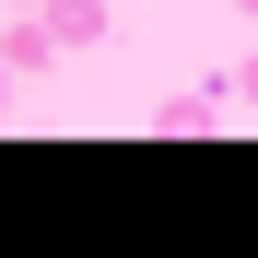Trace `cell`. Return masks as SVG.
Returning a JSON list of instances; mask_svg holds the SVG:
<instances>
[{"label":"cell","instance_id":"1","mask_svg":"<svg viewBox=\"0 0 258 258\" xmlns=\"http://www.w3.org/2000/svg\"><path fill=\"white\" fill-rule=\"evenodd\" d=\"M153 129H164V141H211V129H223V94H164Z\"/></svg>","mask_w":258,"mask_h":258},{"label":"cell","instance_id":"2","mask_svg":"<svg viewBox=\"0 0 258 258\" xmlns=\"http://www.w3.org/2000/svg\"><path fill=\"white\" fill-rule=\"evenodd\" d=\"M0 59H12L24 82H47V59H59V35L35 24V12H12V35H0Z\"/></svg>","mask_w":258,"mask_h":258},{"label":"cell","instance_id":"3","mask_svg":"<svg viewBox=\"0 0 258 258\" xmlns=\"http://www.w3.org/2000/svg\"><path fill=\"white\" fill-rule=\"evenodd\" d=\"M12 106H24V71H12V59H0V129H12Z\"/></svg>","mask_w":258,"mask_h":258},{"label":"cell","instance_id":"4","mask_svg":"<svg viewBox=\"0 0 258 258\" xmlns=\"http://www.w3.org/2000/svg\"><path fill=\"white\" fill-rule=\"evenodd\" d=\"M235 106H258V59H246V71H235Z\"/></svg>","mask_w":258,"mask_h":258},{"label":"cell","instance_id":"5","mask_svg":"<svg viewBox=\"0 0 258 258\" xmlns=\"http://www.w3.org/2000/svg\"><path fill=\"white\" fill-rule=\"evenodd\" d=\"M235 12H246V24H258V0H235Z\"/></svg>","mask_w":258,"mask_h":258},{"label":"cell","instance_id":"6","mask_svg":"<svg viewBox=\"0 0 258 258\" xmlns=\"http://www.w3.org/2000/svg\"><path fill=\"white\" fill-rule=\"evenodd\" d=\"M12 12H35V0H12Z\"/></svg>","mask_w":258,"mask_h":258}]
</instances>
